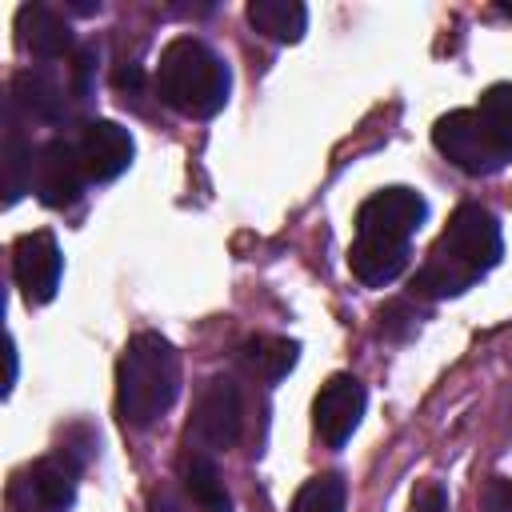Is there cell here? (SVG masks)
Wrapping results in <instances>:
<instances>
[{
  "mask_svg": "<svg viewBox=\"0 0 512 512\" xmlns=\"http://www.w3.org/2000/svg\"><path fill=\"white\" fill-rule=\"evenodd\" d=\"M12 104L28 108V116H36V120H56L60 108H64V96H60L56 80H48L44 72H16Z\"/></svg>",
  "mask_w": 512,
  "mask_h": 512,
  "instance_id": "obj_17",
  "label": "cell"
},
{
  "mask_svg": "<svg viewBox=\"0 0 512 512\" xmlns=\"http://www.w3.org/2000/svg\"><path fill=\"white\" fill-rule=\"evenodd\" d=\"M228 88H232V72L228 64L196 36H176L160 48L156 60V96L180 112V116H196L208 120L228 104Z\"/></svg>",
  "mask_w": 512,
  "mask_h": 512,
  "instance_id": "obj_3",
  "label": "cell"
},
{
  "mask_svg": "<svg viewBox=\"0 0 512 512\" xmlns=\"http://www.w3.org/2000/svg\"><path fill=\"white\" fill-rule=\"evenodd\" d=\"M148 512H184V508H180V500H176V496H168V492H156V496L148 500Z\"/></svg>",
  "mask_w": 512,
  "mask_h": 512,
  "instance_id": "obj_23",
  "label": "cell"
},
{
  "mask_svg": "<svg viewBox=\"0 0 512 512\" xmlns=\"http://www.w3.org/2000/svg\"><path fill=\"white\" fill-rule=\"evenodd\" d=\"M16 32H20V44L40 56V60H56L72 48V28L60 12H52L48 4H20L16 12Z\"/></svg>",
  "mask_w": 512,
  "mask_h": 512,
  "instance_id": "obj_12",
  "label": "cell"
},
{
  "mask_svg": "<svg viewBox=\"0 0 512 512\" xmlns=\"http://www.w3.org/2000/svg\"><path fill=\"white\" fill-rule=\"evenodd\" d=\"M476 112H480V120L488 124V132L496 136V144L512 156V84H492V88H484Z\"/></svg>",
  "mask_w": 512,
  "mask_h": 512,
  "instance_id": "obj_20",
  "label": "cell"
},
{
  "mask_svg": "<svg viewBox=\"0 0 512 512\" xmlns=\"http://www.w3.org/2000/svg\"><path fill=\"white\" fill-rule=\"evenodd\" d=\"M500 12H504V16H512V4H500Z\"/></svg>",
  "mask_w": 512,
  "mask_h": 512,
  "instance_id": "obj_26",
  "label": "cell"
},
{
  "mask_svg": "<svg viewBox=\"0 0 512 512\" xmlns=\"http://www.w3.org/2000/svg\"><path fill=\"white\" fill-rule=\"evenodd\" d=\"M88 176H84V164H80V152L76 144L68 140H48L36 160H32V192L44 208H68L80 200Z\"/></svg>",
  "mask_w": 512,
  "mask_h": 512,
  "instance_id": "obj_10",
  "label": "cell"
},
{
  "mask_svg": "<svg viewBox=\"0 0 512 512\" xmlns=\"http://www.w3.org/2000/svg\"><path fill=\"white\" fill-rule=\"evenodd\" d=\"M180 392V356L160 332H136L116 364V412L128 428H152Z\"/></svg>",
  "mask_w": 512,
  "mask_h": 512,
  "instance_id": "obj_2",
  "label": "cell"
},
{
  "mask_svg": "<svg viewBox=\"0 0 512 512\" xmlns=\"http://www.w3.org/2000/svg\"><path fill=\"white\" fill-rule=\"evenodd\" d=\"M432 144H436V152L448 164H456L468 176H492V172H500L512 160L496 144V136L488 132V124L480 120L476 108H452V112H444L436 120V128H432Z\"/></svg>",
  "mask_w": 512,
  "mask_h": 512,
  "instance_id": "obj_4",
  "label": "cell"
},
{
  "mask_svg": "<svg viewBox=\"0 0 512 512\" xmlns=\"http://www.w3.org/2000/svg\"><path fill=\"white\" fill-rule=\"evenodd\" d=\"M180 476H184V492L196 504V512H232V496L208 452H188Z\"/></svg>",
  "mask_w": 512,
  "mask_h": 512,
  "instance_id": "obj_14",
  "label": "cell"
},
{
  "mask_svg": "<svg viewBox=\"0 0 512 512\" xmlns=\"http://www.w3.org/2000/svg\"><path fill=\"white\" fill-rule=\"evenodd\" d=\"M248 20L256 32H264L276 44H296L308 32V8L296 0H252Z\"/></svg>",
  "mask_w": 512,
  "mask_h": 512,
  "instance_id": "obj_15",
  "label": "cell"
},
{
  "mask_svg": "<svg viewBox=\"0 0 512 512\" xmlns=\"http://www.w3.org/2000/svg\"><path fill=\"white\" fill-rule=\"evenodd\" d=\"M12 380H16V344L8 340V384H4V392L12 388Z\"/></svg>",
  "mask_w": 512,
  "mask_h": 512,
  "instance_id": "obj_25",
  "label": "cell"
},
{
  "mask_svg": "<svg viewBox=\"0 0 512 512\" xmlns=\"http://www.w3.org/2000/svg\"><path fill=\"white\" fill-rule=\"evenodd\" d=\"M76 152H80L84 176L96 180V184H108V180H116L132 164L136 144H132V132L124 124H116V120H88L80 128Z\"/></svg>",
  "mask_w": 512,
  "mask_h": 512,
  "instance_id": "obj_11",
  "label": "cell"
},
{
  "mask_svg": "<svg viewBox=\"0 0 512 512\" xmlns=\"http://www.w3.org/2000/svg\"><path fill=\"white\" fill-rule=\"evenodd\" d=\"M504 256L500 224L480 204H460L440 232V240L428 248V260L412 276V292L420 296H460L468 292L484 272H492Z\"/></svg>",
  "mask_w": 512,
  "mask_h": 512,
  "instance_id": "obj_1",
  "label": "cell"
},
{
  "mask_svg": "<svg viewBox=\"0 0 512 512\" xmlns=\"http://www.w3.org/2000/svg\"><path fill=\"white\" fill-rule=\"evenodd\" d=\"M480 512H512V480L492 476L480 496Z\"/></svg>",
  "mask_w": 512,
  "mask_h": 512,
  "instance_id": "obj_21",
  "label": "cell"
},
{
  "mask_svg": "<svg viewBox=\"0 0 512 512\" xmlns=\"http://www.w3.org/2000/svg\"><path fill=\"white\" fill-rule=\"evenodd\" d=\"M244 432V404H240V388L228 376H212L192 408V436L212 448V452H228Z\"/></svg>",
  "mask_w": 512,
  "mask_h": 512,
  "instance_id": "obj_7",
  "label": "cell"
},
{
  "mask_svg": "<svg viewBox=\"0 0 512 512\" xmlns=\"http://www.w3.org/2000/svg\"><path fill=\"white\" fill-rule=\"evenodd\" d=\"M348 268L360 284L384 288L408 268V244H384V240H352L348 248Z\"/></svg>",
  "mask_w": 512,
  "mask_h": 512,
  "instance_id": "obj_13",
  "label": "cell"
},
{
  "mask_svg": "<svg viewBox=\"0 0 512 512\" xmlns=\"http://www.w3.org/2000/svg\"><path fill=\"white\" fill-rule=\"evenodd\" d=\"M136 84H140V68L136 64H128V68L116 72V88H136Z\"/></svg>",
  "mask_w": 512,
  "mask_h": 512,
  "instance_id": "obj_24",
  "label": "cell"
},
{
  "mask_svg": "<svg viewBox=\"0 0 512 512\" xmlns=\"http://www.w3.org/2000/svg\"><path fill=\"white\" fill-rule=\"evenodd\" d=\"M428 216V204L416 188L392 184L372 192L356 212V236L360 240H384V244H408Z\"/></svg>",
  "mask_w": 512,
  "mask_h": 512,
  "instance_id": "obj_6",
  "label": "cell"
},
{
  "mask_svg": "<svg viewBox=\"0 0 512 512\" xmlns=\"http://www.w3.org/2000/svg\"><path fill=\"white\" fill-rule=\"evenodd\" d=\"M32 148H24L20 140V128H16V116L8 108V132H4V200L16 204L24 184L32 188Z\"/></svg>",
  "mask_w": 512,
  "mask_h": 512,
  "instance_id": "obj_18",
  "label": "cell"
},
{
  "mask_svg": "<svg viewBox=\"0 0 512 512\" xmlns=\"http://www.w3.org/2000/svg\"><path fill=\"white\" fill-rule=\"evenodd\" d=\"M364 404H368V392L356 376H348V372L328 376L312 400V424H316L320 440L328 448H344V440L356 432V424L364 416Z\"/></svg>",
  "mask_w": 512,
  "mask_h": 512,
  "instance_id": "obj_9",
  "label": "cell"
},
{
  "mask_svg": "<svg viewBox=\"0 0 512 512\" xmlns=\"http://www.w3.org/2000/svg\"><path fill=\"white\" fill-rule=\"evenodd\" d=\"M412 512H448V492L440 484H424L412 496Z\"/></svg>",
  "mask_w": 512,
  "mask_h": 512,
  "instance_id": "obj_22",
  "label": "cell"
},
{
  "mask_svg": "<svg viewBox=\"0 0 512 512\" xmlns=\"http://www.w3.org/2000/svg\"><path fill=\"white\" fill-rule=\"evenodd\" d=\"M344 496H348L344 476L340 472H320L296 492L288 512H344Z\"/></svg>",
  "mask_w": 512,
  "mask_h": 512,
  "instance_id": "obj_19",
  "label": "cell"
},
{
  "mask_svg": "<svg viewBox=\"0 0 512 512\" xmlns=\"http://www.w3.org/2000/svg\"><path fill=\"white\" fill-rule=\"evenodd\" d=\"M60 272H64V256L56 248L52 232H24L12 244V276L16 288L28 304H48L60 288Z\"/></svg>",
  "mask_w": 512,
  "mask_h": 512,
  "instance_id": "obj_8",
  "label": "cell"
},
{
  "mask_svg": "<svg viewBox=\"0 0 512 512\" xmlns=\"http://www.w3.org/2000/svg\"><path fill=\"white\" fill-rule=\"evenodd\" d=\"M296 352H300L296 340H284V336H252L240 348V364L252 376H260V380H280L284 372H292Z\"/></svg>",
  "mask_w": 512,
  "mask_h": 512,
  "instance_id": "obj_16",
  "label": "cell"
},
{
  "mask_svg": "<svg viewBox=\"0 0 512 512\" xmlns=\"http://www.w3.org/2000/svg\"><path fill=\"white\" fill-rule=\"evenodd\" d=\"M76 472L80 464L68 460L64 452L16 468L8 480V508L12 512H68L76 500Z\"/></svg>",
  "mask_w": 512,
  "mask_h": 512,
  "instance_id": "obj_5",
  "label": "cell"
}]
</instances>
